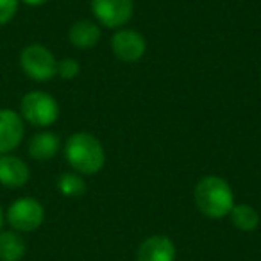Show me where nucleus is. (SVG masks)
<instances>
[{
  "label": "nucleus",
  "instance_id": "nucleus-1",
  "mask_svg": "<svg viewBox=\"0 0 261 261\" xmlns=\"http://www.w3.org/2000/svg\"><path fill=\"white\" fill-rule=\"evenodd\" d=\"M66 161L79 174H97L106 163V152L100 142L88 133H75L65 145Z\"/></svg>",
  "mask_w": 261,
  "mask_h": 261
},
{
  "label": "nucleus",
  "instance_id": "nucleus-2",
  "mask_svg": "<svg viewBox=\"0 0 261 261\" xmlns=\"http://www.w3.org/2000/svg\"><path fill=\"white\" fill-rule=\"evenodd\" d=\"M195 202L206 217L222 218L231 213L234 206V195L231 186L224 179L207 175L195 186Z\"/></svg>",
  "mask_w": 261,
  "mask_h": 261
},
{
  "label": "nucleus",
  "instance_id": "nucleus-3",
  "mask_svg": "<svg viewBox=\"0 0 261 261\" xmlns=\"http://www.w3.org/2000/svg\"><path fill=\"white\" fill-rule=\"evenodd\" d=\"M20 116L34 127H48L58 120L59 106L45 91H29L20 102Z\"/></svg>",
  "mask_w": 261,
  "mask_h": 261
},
{
  "label": "nucleus",
  "instance_id": "nucleus-4",
  "mask_svg": "<svg viewBox=\"0 0 261 261\" xmlns=\"http://www.w3.org/2000/svg\"><path fill=\"white\" fill-rule=\"evenodd\" d=\"M20 66L29 79L45 83L58 75V61L47 47L40 43L27 45L20 54Z\"/></svg>",
  "mask_w": 261,
  "mask_h": 261
},
{
  "label": "nucleus",
  "instance_id": "nucleus-5",
  "mask_svg": "<svg viewBox=\"0 0 261 261\" xmlns=\"http://www.w3.org/2000/svg\"><path fill=\"white\" fill-rule=\"evenodd\" d=\"M45 210L34 197H20L8 207L6 220L13 231L33 232L43 224Z\"/></svg>",
  "mask_w": 261,
  "mask_h": 261
},
{
  "label": "nucleus",
  "instance_id": "nucleus-6",
  "mask_svg": "<svg viewBox=\"0 0 261 261\" xmlns=\"http://www.w3.org/2000/svg\"><path fill=\"white\" fill-rule=\"evenodd\" d=\"M91 11L102 25L115 29L133 16V0H91Z\"/></svg>",
  "mask_w": 261,
  "mask_h": 261
},
{
  "label": "nucleus",
  "instance_id": "nucleus-7",
  "mask_svg": "<svg viewBox=\"0 0 261 261\" xmlns=\"http://www.w3.org/2000/svg\"><path fill=\"white\" fill-rule=\"evenodd\" d=\"M23 135L25 127L22 116L13 109H0V156L18 149Z\"/></svg>",
  "mask_w": 261,
  "mask_h": 261
},
{
  "label": "nucleus",
  "instance_id": "nucleus-8",
  "mask_svg": "<svg viewBox=\"0 0 261 261\" xmlns=\"http://www.w3.org/2000/svg\"><path fill=\"white\" fill-rule=\"evenodd\" d=\"M113 52L118 59L125 63L140 61L145 54V38L136 31H118L111 40Z\"/></svg>",
  "mask_w": 261,
  "mask_h": 261
},
{
  "label": "nucleus",
  "instance_id": "nucleus-9",
  "mask_svg": "<svg viewBox=\"0 0 261 261\" xmlns=\"http://www.w3.org/2000/svg\"><path fill=\"white\" fill-rule=\"evenodd\" d=\"M29 177V167L23 160H20L18 156H11V154L0 156V185L16 190L27 185Z\"/></svg>",
  "mask_w": 261,
  "mask_h": 261
},
{
  "label": "nucleus",
  "instance_id": "nucleus-10",
  "mask_svg": "<svg viewBox=\"0 0 261 261\" xmlns=\"http://www.w3.org/2000/svg\"><path fill=\"white\" fill-rule=\"evenodd\" d=\"M175 245L167 236H150L142 242L136 254L138 261H175Z\"/></svg>",
  "mask_w": 261,
  "mask_h": 261
},
{
  "label": "nucleus",
  "instance_id": "nucleus-11",
  "mask_svg": "<svg viewBox=\"0 0 261 261\" xmlns=\"http://www.w3.org/2000/svg\"><path fill=\"white\" fill-rule=\"evenodd\" d=\"M61 142L54 133H36L29 142V156L36 161L52 160L59 152Z\"/></svg>",
  "mask_w": 261,
  "mask_h": 261
},
{
  "label": "nucleus",
  "instance_id": "nucleus-12",
  "mask_svg": "<svg viewBox=\"0 0 261 261\" xmlns=\"http://www.w3.org/2000/svg\"><path fill=\"white\" fill-rule=\"evenodd\" d=\"M68 38L75 48H91L100 40V29L88 20H81L70 27Z\"/></svg>",
  "mask_w": 261,
  "mask_h": 261
},
{
  "label": "nucleus",
  "instance_id": "nucleus-13",
  "mask_svg": "<svg viewBox=\"0 0 261 261\" xmlns=\"http://www.w3.org/2000/svg\"><path fill=\"white\" fill-rule=\"evenodd\" d=\"M25 250V240L18 231H0V261H20Z\"/></svg>",
  "mask_w": 261,
  "mask_h": 261
},
{
  "label": "nucleus",
  "instance_id": "nucleus-14",
  "mask_svg": "<svg viewBox=\"0 0 261 261\" xmlns=\"http://www.w3.org/2000/svg\"><path fill=\"white\" fill-rule=\"evenodd\" d=\"M231 220L240 231H254L259 225V215L254 207L245 206V204H238L232 206L231 210Z\"/></svg>",
  "mask_w": 261,
  "mask_h": 261
},
{
  "label": "nucleus",
  "instance_id": "nucleus-15",
  "mask_svg": "<svg viewBox=\"0 0 261 261\" xmlns=\"http://www.w3.org/2000/svg\"><path fill=\"white\" fill-rule=\"evenodd\" d=\"M58 188L65 197H79L86 192V185H84L83 177L72 174V172H65V174L59 175Z\"/></svg>",
  "mask_w": 261,
  "mask_h": 261
},
{
  "label": "nucleus",
  "instance_id": "nucleus-16",
  "mask_svg": "<svg viewBox=\"0 0 261 261\" xmlns=\"http://www.w3.org/2000/svg\"><path fill=\"white\" fill-rule=\"evenodd\" d=\"M20 0H0V25H6L15 18Z\"/></svg>",
  "mask_w": 261,
  "mask_h": 261
},
{
  "label": "nucleus",
  "instance_id": "nucleus-17",
  "mask_svg": "<svg viewBox=\"0 0 261 261\" xmlns=\"http://www.w3.org/2000/svg\"><path fill=\"white\" fill-rule=\"evenodd\" d=\"M79 70V63L72 58H66L58 63V75L63 79H73V77H77Z\"/></svg>",
  "mask_w": 261,
  "mask_h": 261
},
{
  "label": "nucleus",
  "instance_id": "nucleus-18",
  "mask_svg": "<svg viewBox=\"0 0 261 261\" xmlns=\"http://www.w3.org/2000/svg\"><path fill=\"white\" fill-rule=\"evenodd\" d=\"M22 2H25L27 6H43L47 4L48 0H22Z\"/></svg>",
  "mask_w": 261,
  "mask_h": 261
},
{
  "label": "nucleus",
  "instance_id": "nucleus-19",
  "mask_svg": "<svg viewBox=\"0 0 261 261\" xmlns=\"http://www.w3.org/2000/svg\"><path fill=\"white\" fill-rule=\"evenodd\" d=\"M4 220H6V215H4V211H2V207H0V231H2V225H4Z\"/></svg>",
  "mask_w": 261,
  "mask_h": 261
}]
</instances>
